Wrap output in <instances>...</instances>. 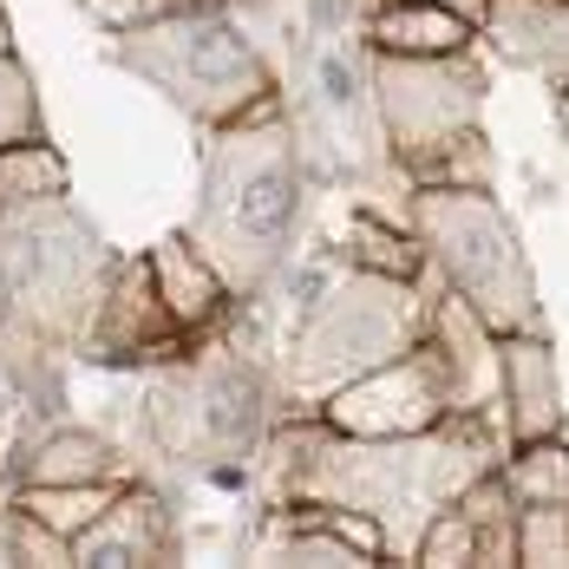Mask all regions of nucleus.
I'll list each match as a JSON object with an SVG mask.
<instances>
[{"label":"nucleus","mask_w":569,"mask_h":569,"mask_svg":"<svg viewBox=\"0 0 569 569\" xmlns=\"http://www.w3.org/2000/svg\"><path fill=\"white\" fill-rule=\"evenodd\" d=\"M498 458H505V432L491 426V406L446 412L439 426L406 432V439H353L315 419L282 439L276 491L288 505L360 511L380 530V550L412 557L419 530Z\"/></svg>","instance_id":"nucleus-1"},{"label":"nucleus","mask_w":569,"mask_h":569,"mask_svg":"<svg viewBox=\"0 0 569 569\" xmlns=\"http://www.w3.org/2000/svg\"><path fill=\"white\" fill-rule=\"evenodd\" d=\"M301 223V144L288 131L276 92L242 118L217 124L203 158V197L190 217V242L223 276L229 295L256 301L288 269Z\"/></svg>","instance_id":"nucleus-2"},{"label":"nucleus","mask_w":569,"mask_h":569,"mask_svg":"<svg viewBox=\"0 0 569 569\" xmlns=\"http://www.w3.org/2000/svg\"><path fill=\"white\" fill-rule=\"evenodd\" d=\"M118 256L66 190L0 210V321L40 347H86Z\"/></svg>","instance_id":"nucleus-3"},{"label":"nucleus","mask_w":569,"mask_h":569,"mask_svg":"<svg viewBox=\"0 0 569 569\" xmlns=\"http://www.w3.org/2000/svg\"><path fill=\"white\" fill-rule=\"evenodd\" d=\"M406 223L426 242V269H439L491 335H543L537 269L491 183H419Z\"/></svg>","instance_id":"nucleus-4"},{"label":"nucleus","mask_w":569,"mask_h":569,"mask_svg":"<svg viewBox=\"0 0 569 569\" xmlns=\"http://www.w3.org/2000/svg\"><path fill=\"white\" fill-rule=\"evenodd\" d=\"M426 321H432V301H419V282L347 262L341 276H328L301 301V321L288 341V387L321 406L335 387L399 360L412 341H426Z\"/></svg>","instance_id":"nucleus-5"},{"label":"nucleus","mask_w":569,"mask_h":569,"mask_svg":"<svg viewBox=\"0 0 569 569\" xmlns=\"http://www.w3.org/2000/svg\"><path fill=\"white\" fill-rule=\"evenodd\" d=\"M118 66L151 79L177 112H190L197 124H229V118H242L249 106H262L276 92V72L256 53V40L229 13H217L210 0L118 33Z\"/></svg>","instance_id":"nucleus-6"},{"label":"nucleus","mask_w":569,"mask_h":569,"mask_svg":"<svg viewBox=\"0 0 569 569\" xmlns=\"http://www.w3.org/2000/svg\"><path fill=\"white\" fill-rule=\"evenodd\" d=\"M144 426L158 452L177 465L229 471L236 458L256 452L269 426V373L242 347H210L197 360H177L144 393Z\"/></svg>","instance_id":"nucleus-7"},{"label":"nucleus","mask_w":569,"mask_h":569,"mask_svg":"<svg viewBox=\"0 0 569 569\" xmlns=\"http://www.w3.org/2000/svg\"><path fill=\"white\" fill-rule=\"evenodd\" d=\"M373 106L393 144V164H419L485 112V66L471 47L458 53H373Z\"/></svg>","instance_id":"nucleus-8"},{"label":"nucleus","mask_w":569,"mask_h":569,"mask_svg":"<svg viewBox=\"0 0 569 569\" xmlns=\"http://www.w3.org/2000/svg\"><path fill=\"white\" fill-rule=\"evenodd\" d=\"M446 412H452V380H446V360L432 341H412L399 360L321 399V426L353 432V439H406V432L439 426Z\"/></svg>","instance_id":"nucleus-9"},{"label":"nucleus","mask_w":569,"mask_h":569,"mask_svg":"<svg viewBox=\"0 0 569 569\" xmlns=\"http://www.w3.org/2000/svg\"><path fill=\"white\" fill-rule=\"evenodd\" d=\"M177 341H183V328L171 321L164 295L151 282V256L118 262L112 282H106V301L86 328V353L92 360H138V353H171Z\"/></svg>","instance_id":"nucleus-10"},{"label":"nucleus","mask_w":569,"mask_h":569,"mask_svg":"<svg viewBox=\"0 0 569 569\" xmlns=\"http://www.w3.org/2000/svg\"><path fill=\"white\" fill-rule=\"evenodd\" d=\"M498 412L511 446L563 432V373L550 335H498Z\"/></svg>","instance_id":"nucleus-11"},{"label":"nucleus","mask_w":569,"mask_h":569,"mask_svg":"<svg viewBox=\"0 0 569 569\" xmlns=\"http://www.w3.org/2000/svg\"><path fill=\"white\" fill-rule=\"evenodd\" d=\"M171 557H177L171 511H164V498H151V491H138V485H124L112 505L72 537V563H99V569L171 563Z\"/></svg>","instance_id":"nucleus-12"},{"label":"nucleus","mask_w":569,"mask_h":569,"mask_svg":"<svg viewBox=\"0 0 569 569\" xmlns=\"http://www.w3.org/2000/svg\"><path fill=\"white\" fill-rule=\"evenodd\" d=\"M478 33H491L505 66H523L550 86L569 79V0H491Z\"/></svg>","instance_id":"nucleus-13"},{"label":"nucleus","mask_w":569,"mask_h":569,"mask_svg":"<svg viewBox=\"0 0 569 569\" xmlns=\"http://www.w3.org/2000/svg\"><path fill=\"white\" fill-rule=\"evenodd\" d=\"M151 282L164 295V308H171V321L183 335H203V328H217V315H223L229 295L223 276L203 262V249L190 242V236H171V242H158L151 249Z\"/></svg>","instance_id":"nucleus-14"},{"label":"nucleus","mask_w":569,"mask_h":569,"mask_svg":"<svg viewBox=\"0 0 569 569\" xmlns=\"http://www.w3.org/2000/svg\"><path fill=\"white\" fill-rule=\"evenodd\" d=\"M471 40H478V27L458 20L452 7H432V0H380L367 13L373 53H458Z\"/></svg>","instance_id":"nucleus-15"},{"label":"nucleus","mask_w":569,"mask_h":569,"mask_svg":"<svg viewBox=\"0 0 569 569\" xmlns=\"http://www.w3.org/2000/svg\"><path fill=\"white\" fill-rule=\"evenodd\" d=\"M118 446L86 432V426H47L20 452V485H86V478H118Z\"/></svg>","instance_id":"nucleus-16"},{"label":"nucleus","mask_w":569,"mask_h":569,"mask_svg":"<svg viewBox=\"0 0 569 569\" xmlns=\"http://www.w3.org/2000/svg\"><path fill=\"white\" fill-rule=\"evenodd\" d=\"M498 478H505V491L517 498V511H523V505H569V446H563V432L511 446V452L498 458Z\"/></svg>","instance_id":"nucleus-17"},{"label":"nucleus","mask_w":569,"mask_h":569,"mask_svg":"<svg viewBox=\"0 0 569 569\" xmlns=\"http://www.w3.org/2000/svg\"><path fill=\"white\" fill-rule=\"evenodd\" d=\"M347 262L353 269H373V276H399V282H419L426 276V242L412 236V223H380V217H353L347 223Z\"/></svg>","instance_id":"nucleus-18"},{"label":"nucleus","mask_w":569,"mask_h":569,"mask_svg":"<svg viewBox=\"0 0 569 569\" xmlns=\"http://www.w3.org/2000/svg\"><path fill=\"white\" fill-rule=\"evenodd\" d=\"M118 491H124L118 478H86V485H20V498H13V505H20V511H33L47 530H59V537L72 543L92 517L112 505Z\"/></svg>","instance_id":"nucleus-19"},{"label":"nucleus","mask_w":569,"mask_h":569,"mask_svg":"<svg viewBox=\"0 0 569 569\" xmlns=\"http://www.w3.org/2000/svg\"><path fill=\"white\" fill-rule=\"evenodd\" d=\"M66 190V158L40 138H20V144H0V210L13 203H33V197H59Z\"/></svg>","instance_id":"nucleus-20"},{"label":"nucleus","mask_w":569,"mask_h":569,"mask_svg":"<svg viewBox=\"0 0 569 569\" xmlns=\"http://www.w3.org/2000/svg\"><path fill=\"white\" fill-rule=\"evenodd\" d=\"M517 563L530 569L569 563V505H523L517 511Z\"/></svg>","instance_id":"nucleus-21"},{"label":"nucleus","mask_w":569,"mask_h":569,"mask_svg":"<svg viewBox=\"0 0 569 569\" xmlns=\"http://www.w3.org/2000/svg\"><path fill=\"white\" fill-rule=\"evenodd\" d=\"M412 563L471 569V563H478V530H471V517L458 511V505H446V511L419 530V543H412Z\"/></svg>","instance_id":"nucleus-22"},{"label":"nucleus","mask_w":569,"mask_h":569,"mask_svg":"<svg viewBox=\"0 0 569 569\" xmlns=\"http://www.w3.org/2000/svg\"><path fill=\"white\" fill-rule=\"evenodd\" d=\"M419 183H491V151H485V131L471 124V131H458L452 144H439L432 158H419L412 164Z\"/></svg>","instance_id":"nucleus-23"},{"label":"nucleus","mask_w":569,"mask_h":569,"mask_svg":"<svg viewBox=\"0 0 569 569\" xmlns=\"http://www.w3.org/2000/svg\"><path fill=\"white\" fill-rule=\"evenodd\" d=\"M0 563H72V543L47 530L33 511H13L0 517Z\"/></svg>","instance_id":"nucleus-24"},{"label":"nucleus","mask_w":569,"mask_h":569,"mask_svg":"<svg viewBox=\"0 0 569 569\" xmlns=\"http://www.w3.org/2000/svg\"><path fill=\"white\" fill-rule=\"evenodd\" d=\"M40 138V99H33V72L13 53H0V144Z\"/></svg>","instance_id":"nucleus-25"},{"label":"nucleus","mask_w":569,"mask_h":569,"mask_svg":"<svg viewBox=\"0 0 569 569\" xmlns=\"http://www.w3.org/2000/svg\"><path fill=\"white\" fill-rule=\"evenodd\" d=\"M282 563H347V569H360V563H373V557H367L360 543H347L328 517H315L308 530H295L282 543Z\"/></svg>","instance_id":"nucleus-26"},{"label":"nucleus","mask_w":569,"mask_h":569,"mask_svg":"<svg viewBox=\"0 0 569 569\" xmlns=\"http://www.w3.org/2000/svg\"><path fill=\"white\" fill-rule=\"evenodd\" d=\"M86 7H92L99 27L131 33V27H144V20H158V13H177V7H197V0H86Z\"/></svg>","instance_id":"nucleus-27"},{"label":"nucleus","mask_w":569,"mask_h":569,"mask_svg":"<svg viewBox=\"0 0 569 569\" xmlns=\"http://www.w3.org/2000/svg\"><path fill=\"white\" fill-rule=\"evenodd\" d=\"M321 92H328L335 112H353V106H360V79H353V66H347L341 53L321 59Z\"/></svg>","instance_id":"nucleus-28"},{"label":"nucleus","mask_w":569,"mask_h":569,"mask_svg":"<svg viewBox=\"0 0 569 569\" xmlns=\"http://www.w3.org/2000/svg\"><path fill=\"white\" fill-rule=\"evenodd\" d=\"M341 7H347V0H308V20L328 33V27H341Z\"/></svg>","instance_id":"nucleus-29"},{"label":"nucleus","mask_w":569,"mask_h":569,"mask_svg":"<svg viewBox=\"0 0 569 569\" xmlns=\"http://www.w3.org/2000/svg\"><path fill=\"white\" fill-rule=\"evenodd\" d=\"M432 7H452L458 20H471V27H478V20H485V7H491V0H432Z\"/></svg>","instance_id":"nucleus-30"},{"label":"nucleus","mask_w":569,"mask_h":569,"mask_svg":"<svg viewBox=\"0 0 569 569\" xmlns=\"http://www.w3.org/2000/svg\"><path fill=\"white\" fill-rule=\"evenodd\" d=\"M0 53H13V27H7V13H0Z\"/></svg>","instance_id":"nucleus-31"},{"label":"nucleus","mask_w":569,"mask_h":569,"mask_svg":"<svg viewBox=\"0 0 569 569\" xmlns=\"http://www.w3.org/2000/svg\"><path fill=\"white\" fill-rule=\"evenodd\" d=\"M557 124H563V138H569V99H563V106H557Z\"/></svg>","instance_id":"nucleus-32"},{"label":"nucleus","mask_w":569,"mask_h":569,"mask_svg":"<svg viewBox=\"0 0 569 569\" xmlns=\"http://www.w3.org/2000/svg\"><path fill=\"white\" fill-rule=\"evenodd\" d=\"M563 99H569V79H563Z\"/></svg>","instance_id":"nucleus-33"}]
</instances>
